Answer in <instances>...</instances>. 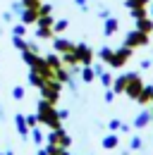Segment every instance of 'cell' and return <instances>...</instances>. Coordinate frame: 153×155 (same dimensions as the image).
<instances>
[{
  "label": "cell",
  "instance_id": "obj_5",
  "mask_svg": "<svg viewBox=\"0 0 153 155\" xmlns=\"http://www.w3.org/2000/svg\"><path fill=\"white\" fill-rule=\"evenodd\" d=\"M74 55H76V60H79L81 67H86V64L93 62V50H91L86 43H76L74 45Z\"/></svg>",
  "mask_w": 153,
  "mask_h": 155
},
{
  "label": "cell",
  "instance_id": "obj_26",
  "mask_svg": "<svg viewBox=\"0 0 153 155\" xmlns=\"http://www.w3.org/2000/svg\"><path fill=\"white\" fill-rule=\"evenodd\" d=\"M113 98H115V91H105V100L108 103H113Z\"/></svg>",
  "mask_w": 153,
  "mask_h": 155
},
{
  "label": "cell",
  "instance_id": "obj_8",
  "mask_svg": "<svg viewBox=\"0 0 153 155\" xmlns=\"http://www.w3.org/2000/svg\"><path fill=\"white\" fill-rule=\"evenodd\" d=\"M53 48H55L57 53H72L74 50V43L72 41H67V38H53Z\"/></svg>",
  "mask_w": 153,
  "mask_h": 155
},
{
  "label": "cell",
  "instance_id": "obj_19",
  "mask_svg": "<svg viewBox=\"0 0 153 155\" xmlns=\"http://www.w3.org/2000/svg\"><path fill=\"white\" fill-rule=\"evenodd\" d=\"M24 93H26L24 86H15V88H12V98H15V100H24Z\"/></svg>",
  "mask_w": 153,
  "mask_h": 155
},
{
  "label": "cell",
  "instance_id": "obj_6",
  "mask_svg": "<svg viewBox=\"0 0 153 155\" xmlns=\"http://www.w3.org/2000/svg\"><path fill=\"white\" fill-rule=\"evenodd\" d=\"M48 143H53V146H60V148H70L72 138L65 134L62 129H53V131L48 134Z\"/></svg>",
  "mask_w": 153,
  "mask_h": 155
},
{
  "label": "cell",
  "instance_id": "obj_28",
  "mask_svg": "<svg viewBox=\"0 0 153 155\" xmlns=\"http://www.w3.org/2000/svg\"><path fill=\"white\" fill-rule=\"evenodd\" d=\"M36 155H48V150H46V148H38V150H36Z\"/></svg>",
  "mask_w": 153,
  "mask_h": 155
},
{
  "label": "cell",
  "instance_id": "obj_25",
  "mask_svg": "<svg viewBox=\"0 0 153 155\" xmlns=\"http://www.w3.org/2000/svg\"><path fill=\"white\" fill-rule=\"evenodd\" d=\"M129 146H132V148H141V138H139V136H134V138H132V143H129Z\"/></svg>",
  "mask_w": 153,
  "mask_h": 155
},
{
  "label": "cell",
  "instance_id": "obj_27",
  "mask_svg": "<svg viewBox=\"0 0 153 155\" xmlns=\"http://www.w3.org/2000/svg\"><path fill=\"white\" fill-rule=\"evenodd\" d=\"M76 5H79V7H81V10H89V5H86V0H74Z\"/></svg>",
  "mask_w": 153,
  "mask_h": 155
},
{
  "label": "cell",
  "instance_id": "obj_17",
  "mask_svg": "<svg viewBox=\"0 0 153 155\" xmlns=\"http://www.w3.org/2000/svg\"><path fill=\"white\" fill-rule=\"evenodd\" d=\"M67 26H70V21H67V19H60V21H55V24H53V31H55V34H62Z\"/></svg>",
  "mask_w": 153,
  "mask_h": 155
},
{
  "label": "cell",
  "instance_id": "obj_22",
  "mask_svg": "<svg viewBox=\"0 0 153 155\" xmlns=\"http://www.w3.org/2000/svg\"><path fill=\"white\" fill-rule=\"evenodd\" d=\"M26 124L34 129V127H38V115H26Z\"/></svg>",
  "mask_w": 153,
  "mask_h": 155
},
{
  "label": "cell",
  "instance_id": "obj_24",
  "mask_svg": "<svg viewBox=\"0 0 153 155\" xmlns=\"http://www.w3.org/2000/svg\"><path fill=\"white\" fill-rule=\"evenodd\" d=\"M108 127H110V129H122V122H120V119H113V122H110V124H108Z\"/></svg>",
  "mask_w": 153,
  "mask_h": 155
},
{
  "label": "cell",
  "instance_id": "obj_20",
  "mask_svg": "<svg viewBox=\"0 0 153 155\" xmlns=\"http://www.w3.org/2000/svg\"><path fill=\"white\" fill-rule=\"evenodd\" d=\"M26 34V24H15L12 26V36H24Z\"/></svg>",
  "mask_w": 153,
  "mask_h": 155
},
{
  "label": "cell",
  "instance_id": "obj_7",
  "mask_svg": "<svg viewBox=\"0 0 153 155\" xmlns=\"http://www.w3.org/2000/svg\"><path fill=\"white\" fill-rule=\"evenodd\" d=\"M15 124H17V131H19V138L22 141H29V134H31V127L26 124V115H15Z\"/></svg>",
  "mask_w": 153,
  "mask_h": 155
},
{
  "label": "cell",
  "instance_id": "obj_14",
  "mask_svg": "<svg viewBox=\"0 0 153 155\" xmlns=\"http://www.w3.org/2000/svg\"><path fill=\"white\" fill-rule=\"evenodd\" d=\"M31 141H34L36 146H43V141H46V136H43V131H41L38 127H34V129H31Z\"/></svg>",
  "mask_w": 153,
  "mask_h": 155
},
{
  "label": "cell",
  "instance_id": "obj_16",
  "mask_svg": "<svg viewBox=\"0 0 153 155\" xmlns=\"http://www.w3.org/2000/svg\"><path fill=\"white\" fill-rule=\"evenodd\" d=\"M151 0H127V7L129 10H139V7H148Z\"/></svg>",
  "mask_w": 153,
  "mask_h": 155
},
{
  "label": "cell",
  "instance_id": "obj_31",
  "mask_svg": "<svg viewBox=\"0 0 153 155\" xmlns=\"http://www.w3.org/2000/svg\"><path fill=\"white\" fill-rule=\"evenodd\" d=\"M0 155H5V153H0Z\"/></svg>",
  "mask_w": 153,
  "mask_h": 155
},
{
  "label": "cell",
  "instance_id": "obj_9",
  "mask_svg": "<svg viewBox=\"0 0 153 155\" xmlns=\"http://www.w3.org/2000/svg\"><path fill=\"white\" fill-rule=\"evenodd\" d=\"M136 29L151 36V31H153V19H148V17H141V19H136Z\"/></svg>",
  "mask_w": 153,
  "mask_h": 155
},
{
  "label": "cell",
  "instance_id": "obj_30",
  "mask_svg": "<svg viewBox=\"0 0 153 155\" xmlns=\"http://www.w3.org/2000/svg\"><path fill=\"white\" fill-rule=\"evenodd\" d=\"M151 119H153V110H151Z\"/></svg>",
  "mask_w": 153,
  "mask_h": 155
},
{
  "label": "cell",
  "instance_id": "obj_12",
  "mask_svg": "<svg viewBox=\"0 0 153 155\" xmlns=\"http://www.w3.org/2000/svg\"><path fill=\"white\" fill-rule=\"evenodd\" d=\"M148 122H151V112H148V110H144L141 115L134 119V127H139V129H141V127H146Z\"/></svg>",
  "mask_w": 153,
  "mask_h": 155
},
{
  "label": "cell",
  "instance_id": "obj_11",
  "mask_svg": "<svg viewBox=\"0 0 153 155\" xmlns=\"http://www.w3.org/2000/svg\"><path fill=\"white\" fill-rule=\"evenodd\" d=\"M117 29H120V21L113 19V17H108V19H105V29H103V31H105V36H113Z\"/></svg>",
  "mask_w": 153,
  "mask_h": 155
},
{
  "label": "cell",
  "instance_id": "obj_15",
  "mask_svg": "<svg viewBox=\"0 0 153 155\" xmlns=\"http://www.w3.org/2000/svg\"><path fill=\"white\" fill-rule=\"evenodd\" d=\"M117 143H120V141H117V136H115V134H110V136H105V138H103V148H108V150L117 148Z\"/></svg>",
  "mask_w": 153,
  "mask_h": 155
},
{
  "label": "cell",
  "instance_id": "obj_4",
  "mask_svg": "<svg viewBox=\"0 0 153 155\" xmlns=\"http://www.w3.org/2000/svg\"><path fill=\"white\" fill-rule=\"evenodd\" d=\"M141 91H144V79L139 77V74H129V81H127V88H124V93L136 100V98L141 96Z\"/></svg>",
  "mask_w": 153,
  "mask_h": 155
},
{
  "label": "cell",
  "instance_id": "obj_23",
  "mask_svg": "<svg viewBox=\"0 0 153 155\" xmlns=\"http://www.w3.org/2000/svg\"><path fill=\"white\" fill-rule=\"evenodd\" d=\"M22 2H24V7H34V10L41 7V0H22Z\"/></svg>",
  "mask_w": 153,
  "mask_h": 155
},
{
  "label": "cell",
  "instance_id": "obj_13",
  "mask_svg": "<svg viewBox=\"0 0 153 155\" xmlns=\"http://www.w3.org/2000/svg\"><path fill=\"white\" fill-rule=\"evenodd\" d=\"M96 77H98V74H96V69H93V67H91V64H86V67L81 69V79H84L86 84H89V81H93Z\"/></svg>",
  "mask_w": 153,
  "mask_h": 155
},
{
  "label": "cell",
  "instance_id": "obj_21",
  "mask_svg": "<svg viewBox=\"0 0 153 155\" xmlns=\"http://www.w3.org/2000/svg\"><path fill=\"white\" fill-rule=\"evenodd\" d=\"M98 77H100V84H103V86H110V84H113V77H110L108 72H100Z\"/></svg>",
  "mask_w": 153,
  "mask_h": 155
},
{
  "label": "cell",
  "instance_id": "obj_1",
  "mask_svg": "<svg viewBox=\"0 0 153 155\" xmlns=\"http://www.w3.org/2000/svg\"><path fill=\"white\" fill-rule=\"evenodd\" d=\"M100 60L105 62V64H110L115 69H120V67H124L129 58H132V48H127V45H122L120 50H113V48H100Z\"/></svg>",
  "mask_w": 153,
  "mask_h": 155
},
{
  "label": "cell",
  "instance_id": "obj_10",
  "mask_svg": "<svg viewBox=\"0 0 153 155\" xmlns=\"http://www.w3.org/2000/svg\"><path fill=\"white\" fill-rule=\"evenodd\" d=\"M127 81H129V74H122V77H117V79H115V84H113V91H115V93H124V88H127Z\"/></svg>",
  "mask_w": 153,
  "mask_h": 155
},
{
  "label": "cell",
  "instance_id": "obj_29",
  "mask_svg": "<svg viewBox=\"0 0 153 155\" xmlns=\"http://www.w3.org/2000/svg\"><path fill=\"white\" fill-rule=\"evenodd\" d=\"M5 155H15V153H12V150H5Z\"/></svg>",
  "mask_w": 153,
  "mask_h": 155
},
{
  "label": "cell",
  "instance_id": "obj_3",
  "mask_svg": "<svg viewBox=\"0 0 153 155\" xmlns=\"http://www.w3.org/2000/svg\"><path fill=\"white\" fill-rule=\"evenodd\" d=\"M148 34H144V31H139V29H136V31H129V34H127V38H124V45H127V48H144V45H148Z\"/></svg>",
  "mask_w": 153,
  "mask_h": 155
},
{
  "label": "cell",
  "instance_id": "obj_2",
  "mask_svg": "<svg viewBox=\"0 0 153 155\" xmlns=\"http://www.w3.org/2000/svg\"><path fill=\"white\" fill-rule=\"evenodd\" d=\"M60 115H57V110L53 107V103L50 100H41L38 103V124H46V127H50V129H60Z\"/></svg>",
  "mask_w": 153,
  "mask_h": 155
},
{
  "label": "cell",
  "instance_id": "obj_18",
  "mask_svg": "<svg viewBox=\"0 0 153 155\" xmlns=\"http://www.w3.org/2000/svg\"><path fill=\"white\" fill-rule=\"evenodd\" d=\"M53 34H55L53 29H41V26L36 29V36H38V38H53Z\"/></svg>",
  "mask_w": 153,
  "mask_h": 155
}]
</instances>
